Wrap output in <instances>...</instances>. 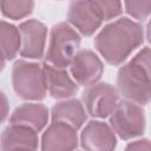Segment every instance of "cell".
<instances>
[{
	"label": "cell",
	"mask_w": 151,
	"mask_h": 151,
	"mask_svg": "<svg viewBox=\"0 0 151 151\" xmlns=\"http://www.w3.org/2000/svg\"><path fill=\"white\" fill-rule=\"evenodd\" d=\"M12 85L17 96L24 100H42L47 92L42 65L27 60H17L12 68Z\"/></svg>",
	"instance_id": "cell-4"
},
{
	"label": "cell",
	"mask_w": 151,
	"mask_h": 151,
	"mask_svg": "<svg viewBox=\"0 0 151 151\" xmlns=\"http://www.w3.org/2000/svg\"><path fill=\"white\" fill-rule=\"evenodd\" d=\"M0 151H2V150H1V144H0Z\"/></svg>",
	"instance_id": "cell-24"
},
{
	"label": "cell",
	"mask_w": 151,
	"mask_h": 151,
	"mask_svg": "<svg viewBox=\"0 0 151 151\" xmlns=\"http://www.w3.org/2000/svg\"><path fill=\"white\" fill-rule=\"evenodd\" d=\"M34 2L29 0H4L0 1V12L4 17L19 20L32 13Z\"/></svg>",
	"instance_id": "cell-17"
},
{
	"label": "cell",
	"mask_w": 151,
	"mask_h": 151,
	"mask_svg": "<svg viewBox=\"0 0 151 151\" xmlns=\"http://www.w3.org/2000/svg\"><path fill=\"white\" fill-rule=\"evenodd\" d=\"M21 46L19 28L7 21H0V51L6 60L14 59Z\"/></svg>",
	"instance_id": "cell-16"
},
{
	"label": "cell",
	"mask_w": 151,
	"mask_h": 151,
	"mask_svg": "<svg viewBox=\"0 0 151 151\" xmlns=\"http://www.w3.org/2000/svg\"><path fill=\"white\" fill-rule=\"evenodd\" d=\"M77 146V130L60 122H52L41 137V151H74Z\"/></svg>",
	"instance_id": "cell-11"
},
{
	"label": "cell",
	"mask_w": 151,
	"mask_h": 151,
	"mask_svg": "<svg viewBox=\"0 0 151 151\" xmlns=\"http://www.w3.org/2000/svg\"><path fill=\"white\" fill-rule=\"evenodd\" d=\"M46 92L54 99H68L73 97L79 88V85L73 80L66 68L54 67L50 64L42 65Z\"/></svg>",
	"instance_id": "cell-12"
},
{
	"label": "cell",
	"mask_w": 151,
	"mask_h": 151,
	"mask_svg": "<svg viewBox=\"0 0 151 151\" xmlns=\"http://www.w3.org/2000/svg\"><path fill=\"white\" fill-rule=\"evenodd\" d=\"M80 144L85 151H114L117 137L107 123L91 120L81 131Z\"/></svg>",
	"instance_id": "cell-9"
},
{
	"label": "cell",
	"mask_w": 151,
	"mask_h": 151,
	"mask_svg": "<svg viewBox=\"0 0 151 151\" xmlns=\"http://www.w3.org/2000/svg\"><path fill=\"white\" fill-rule=\"evenodd\" d=\"M52 122H60L70 125L74 130H79L87 119V113L81 100L72 98L58 101L51 110Z\"/></svg>",
	"instance_id": "cell-15"
},
{
	"label": "cell",
	"mask_w": 151,
	"mask_h": 151,
	"mask_svg": "<svg viewBox=\"0 0 151 151\" xmlns=\"http://www.w3.org/2000/svg\"><path fill=\"white\" fill-rule=\"evenodd\" d=\"M150 48L145 46L117 73L119 96L140 106L150 103Z\"/></svg>",
	"instance_id": "cell-2"
},
{
	"label": "cell",
	"mask_w": 151,
	"mask_h": 151,
	"mask_svg": "<svg viewBox=\"0 0 151 151\" xmlns=\"http://www.w3.org/2000/svg\"><path fill=\"white\" fill-rule=\"evenodd\" d=\"M81 35L66 21L55 24L50 32L47 51L45 53L46 64L54 67L66 68L80 46Z\"/></svg>",
	"instance_id": "cell-3"
},
{
	"label": "cell",
	"mask_w": 151,
	"mask_h": 151,
	"mask_svg": "<svg viewBox=\"0 0 151 151\" xmlns=\"http://www.w3.org/2000/svg\"><path fill=\"white\" fill-rule=\"evenodd\" d=\"M120 101V96L114 86L109 83H97L86 87L81 94V103L87 114L104 119L110 117Z\"/></svg>",
	"instance_id": "cell-6"
},
{
	"label": "cell",
	"mask_w": 151,
	"mask_h": 151,
	"mask_svg": "<svg viewBox=\"0 0 151 151\" xmlns=\"http://www.w3.org/2000/svg\"><path fill=\"white\" fill-rule=\"evenodd\" d=\"M6 59H5V57H4V54L1 53V51H0V72L4 70V67H5V65H6Z\"/></svg>",
	"instance_id": "cell-22"
},
{
	"label": "cell",
	"mask_w": 151,
	"mask_h": 151,
	"mask_svg": "<svg viewBox=\"0 0 151 151\" xmlns=\"http://www.w3.org/2000/svg\"><path fill=\"white\" fill-rule=\"evenodd\" d=\"M93 1H72L67 11V24L80 35H92L101 25Z\"/></svg>",
	"instance_id": "cell-10"
},
{
	"label": "cell",
	"mask_w": 151,
	"mask_h": 151,
	"mask_svg": "<svg viewBox=\"0 0 151 151\" xmlns=\"http://www.w3.org/2000/svg\"><path fill=\"white\" fill-rule=\"evenodd\" d=\"M18 28L21 38L19 54L25 59H41L45 54L47 27L39 20L28 19Z\"/></svg>",
	"instance_id": "cell-8"
},
{
	"label": "cell",
	"mask_w": 151,
	"mask_h": 151,
	"mask_svg": "<svg viewBox=\"0 0 151 151\" xmlns=\"http://www.w3.org/2000/svg\"><path fill=\"white\" fill-rule=\"evenodd\" d=\"M125 151H150V140L147 138L134 140L127 144Z\"/></svg>",
	"instance_id": "cell-20"
},
{
	"label": "cell",
	"mask_w": 151,
	"mask_h": 151,
	"mask_svg": "<svg viewBox=\"0 0 151 151\" xmlns=\"http://www.w3.org/2000/svg\"><path fill=\"white\" fill-rule=\"evenodd\" d=\"M9 151H37V150H31V149H15V150H9Z\"/></svg>",
	"instance_id": "cell-23"
},
{
	"label": "cell",
	"mask_w": 151,
	"mask_h": 151,
	"mask_svg": "<svg viewBox=\"0 0 151 151\" xmlns=\"http://www.w3.org/2000/svg\"><path fill=\"white\" fill-rule=\"evenodd\" d=\"M9 114V103L6 94L0 91V123H4Z\"/></svg>",
	"instance_id": "cell-21"
},
{
	"label": "cell",
	"mask_w": 151,
	"mask_h": 151,
	"mask_svg": "<svg viewBox=\"0 0 151 151\" xmlns=\"http://www.w3.org/2000/svg\"><path fill=\"white\" fill-rule=\"evenodd\" d=\"M109 125L114 134L124 140L137 138L145 131V112L140 105L123 99L110 116Z\"/></svg>",
	"instance_id": "cell-5"
},
{
	"label": "cell",
	"mask_w": 151,
	"mask_h": 151,
	"mask_svg": "<svg viewBox=\"0 0 151 151\" xmlns=\"http://www.w3.org/2000/svg\"><path fill=\"white\" fill-rule=\"evenodd\" d=\"M70 73L73 80L81 86L88 87L99 81L104 73L101 59L91 50H80L70 64Z\"/></svg>",
	"instance_id": "cell-7"
},
{
	"label": "cell",
	"mask_w": 151,
	"mask_h": 151,
	"mask_svg": "<svg viewBox=\"0 0 151 151\" xmlns=\"http://www.w3.org/2000/svg\"><path fill=\"white\" fill-rule=\"evenodd\" d=\"M125 12L134 19L136 22L145 21L151 12V1H126L123 4Z\"/></svg>",
	"instance_id": "cell-19"
},
{
	"label": "cell",
	"mask_w": 151,
	"mask_h": 151,
	"mask_svg": "<svg viewBox=\"0 0 151 151\" xmlns=\"http://www.w3.org/2000/svg\"><path fill=\"white\" fill-rule=\"evenodd\" d=\"M93 6L101 21H109L123 13V4L120 1H93Z\"/></svg>",
	"instance_id": "cell-18"
},
{
	"label": "cell",
	"mask_w": 151,
	"mask_h": 151,
	"mask_svg": "<svg viewBox=\"0 0 151 151\" xmlns=\"http://www.w3.org/2000/svg\"><path fill=\"white\" fill-rule=\"evenodd\" d=\"M145 33L142 24L123 17L100 29L94 38V47L106 63L118 66L143 45Z\"/></svg>",
	"instance_id": "cell-1"
},
{
	"label": "cell",
	"mask_w": 151,
	"mask_h": 151,
	"mask_svg": "<svg viewBox=\"0 0 151 151\" xmlns=\"http://www.w3.org/2000/svg\"><path fill=\"white\" fill-rule=\"evenodd\" d=\"M0 144L2 151L15 149L37 150L39 146V137L38 132L27 126L9 124L1 133Z\"/></svg>",
	"instance_id": "cell-14"
},
{
	"label": "cell",
	"mask_w": 151,
	"mask_h": 151,
	"mask_svg": "<svg viewBox=\"0 0 151 151\" xmlns=\"http://www.w3.org/2000/svg\"><path fill=\"white\" fill-rule=\"evenodd\" d=\"M50 111L40 103H26L18 106L9 117V124L27 126L40 132L48 123Z\"/></svg>",
	"instance_id": "cell-13"
}]
</instances>
